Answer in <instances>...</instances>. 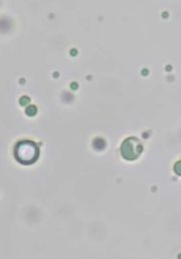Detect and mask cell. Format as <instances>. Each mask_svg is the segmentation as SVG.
Returning a JSON list of instances; mask_svg holds the SVG:
<instances>
[{"mask_svg": "<svg viewBox=\"0 0 181 259\" xmlns=\"http://www.w3.org/2000/svg\"><path fill=\"white\" fill-rule=\"evenodd\" d=\"M174 171L178 175L181 176V161H177L174 165Z\"/></svg>", "mask_w": 181, "mask_h": 259, "instance_id": "3957f363", "label": "cell"}, {"mask_svg": "<svg viewBox=\"0 0 181 259\" xmlns=\"http://www.w3.org/2000/svg\"><path fill=\"white\" fill-rule=\"evenodd\" d=\"M143 151L142 143L136 137H129L121 146L122 156L127 160H135Z\"/></svg>", "mask_w": 181, "mask_h": 259, "instance_id": "7a4b0ae2", "label": "cell"}, {"mask_svg": "<svg viewBox=\"0 0 181 259\" xmlns=\"http://www.w3.org/2000/svg\"><path fill=\"white\" fill-rule=\"evenodd\" d=\"M26 113H27V114H29L30 116H32V115H34V114L36 113V108H35L34 106H30L29 108H27Z\"/></svg>", "mask_w": 181, "mask_h": 259, "instance_id": "277c9868", "label": "cell"}, {"mask_svg": "<svg viewBox=\"0 0 181 259\" xmlns=\"http://www.w3.org/2000/svg\"><path fill=\"white\" fill-rule=\"evenodd\" d=\"M39 155V149L35 142L30 140H23L16 144L14 148L15 158L23 164L34 163Z\"/></svg>", "mask_w": 181, "mask_h": 259, "instance_id": "6da1fadb", "label": "cell"}, {"mask_svg": "<svg viewBox=\"0 0 181 259\" xmlns=\"http://www.w3.org/2000/svg\"><path fill=\"white\" fill-rule=\"evenodd\" d=\"M20 103H21L22 105H26L27 103H29V99H28L27 97H22V99H21Z\"/></svg>", "mask_w": 181, "mask_h": 259, "instance_id": "5b68a950", "label": "cell"}]
</instances>
